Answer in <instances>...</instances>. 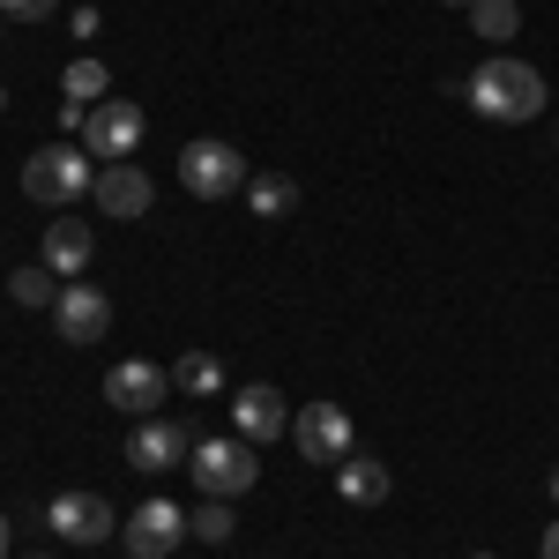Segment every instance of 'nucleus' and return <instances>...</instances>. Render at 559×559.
<instances>
[{
	"label": "nucleus",
	"mask_w": 559,
	"mask_h": 559,
	"mask_svg": "<svg viewBox=\"0 0 559 559\" xmlns=\"http://www.w3.org/2000/svg\"><path fill=\"white\" fill-rule=\"evenodd\" d=\"M477 559H492V552H477Z\"/></svg>",
	"instance_id": "28"
},
{
	"label": "nucleus",
	"mask_w": 559,
	"mask_h": 559,
	"mask_svg": "<svg viewBox=\"0 0 559 559\" xmlns=\"http://www.w3.org/2000/svg\"><path fill=\"white\" fill-rule=\"evenodd\" d=\"M552 500H559V471H552Z\"/></svg>",
	"instance_id": "25"
},
{
	"label": "nucleus",
	"mask_w": 559,
	"mask_h": 559,
	"mask_svg": "<svg viewBox=\"0 0 559 559\" xmlns=\"http://www.w3.org/2000/svg\"><path fill=\"white\" fill-rule=\"evenodd\" d=\"M471 31L485 45H508L522 31V8H515V0H471Z\"/></svg>",
	"instance_id": "17"
},
{
	"label": "nucleus",
	"mask_w": 559,
	"mask_h": 559,
	"mask_svg": "<svg viewBox=\"0 0 559 559\" xmlns=\"http://www.w3.org/2000/svg\"><path fill=\"white\" fill-rule=\"evenodd\" d=\"M90 202H97L105 216H142L150 202H157V187H150V173H142V165H97Z\"/></svg>",
	"instance_id": "13"
},
{
	"label": "nucleus",
	"mask_w": 559,
	"mask_h": 559,
	"mask_svg": "<svg viewBox=\"0 0 559 559\" xmlns=\"http://www.w3.org/2000/svg\"><path fill=\"white\" fill-rule=\"evenodd\" d=\"M187 455H194V440H187L179 418H134V432H128V463L134 471H179Z\"/></svg>",
	"instance_id": "10"
},
{
	"label": "nucleus",
	"mask_w": 559,
	"mask_h": 559,
	"mask_svg": "<svg viewBox=\"0 0 559 559\" xmlns=\"http://www.w3.org/2000/svg\"><path fill=\"white\" fill-rule=\"evenodd\" d=\"M0 559H8V515H0Z\"/></svg>",
	"instance_id": "24"
},
{
	"label": "nucleus",
	"mask_w": 559,
	"mask_h": 559,
	"mask_svg": "<svg viewBox=\"0 0 559 559\" xmlns=\"http://www.w3.org/2000/svg\"><path fill=\"white\" fill-rule=\"evenodd\" d=\"M173 388L179 395H216L224 388V366H216V350H187L173 366Z\"/></svg>",
	"instance_id": "18"
},
{
	"label": "nucleus",
	"mask_w": 559,
	"mask_h": 559,
	"mask_svg": "<svg viewBox=\"0 0 559 559\" xmlns=\"http://www.w3.org/2000/svg\"><path fill=\"white\" fill-rule=\"evenodd\" d=\"M0 105H8V90H0Z\"/></svg>",
	"instance_id": "27"
},
{
	"label": "nucleus",
	"mask_w": 559,
	"mask_h": 559,
	"mask_svg": "<svg viewBox=\"0 0 559 559\" xmlns=\"http://www.w3.org/2000/svg\"><path fill=\"white\" fill-rule=\"evenodd\" d=\"M545 105H552V97H545V75H537L530 60H508V52H492V60H485V68L471 75V112H477V120L530 128Z\"/></svg>",
	"instance_id": "1"
},
{
	"label": "nucleus",
	"mask_w": 559,
	"mask_h": 559,
	"mask_svg": "<svg viewBox=\"0 0 559 559\" xmlns=\"http://www.w3.org/2000/svg\"><path fill=\"white\" fill-rule=\"evenodd\" d=\"M0 23H8V15H0Z\"/></svg>",
	"instance_id": "29"
},
{
	"label": "nucleus",
	"mask_w": 559,
	"mask_h": 559,
	"mask_svg": "<svg viewBox=\"0 0 559 559\" xmlns=\"http://www.w3.org/2000/svg\"><path fill=\"white\" fill-rule=\"evenodd\" d=\"M60 90H68V105H105V90H112V75H105V60H68V75H60Z\"/></svg>",
	"instance_id": "19"
},
{
	"label": "nucleus",
	"mask_w": 559,
	"mask_h": 559,
	"mask_svg": "<svg viewBox=\"0 0 559 559\" xmlns=\"http://www.w3.org/2000/svg\"><path fill=\"white\" fill-rule=\"evenodd\" d=\"M90 254H97L90 224H45V269H52V276H83Z\"/></svg>",
	"instance_id": "15"
},
{
	"label": "nucleus",
	"mask_w": 559,
	"mask_h": 559,
	"mask_svg": "<svg viewBox=\"0 0 559 559\" xmlns=\"http://www.w3.org/2000/svg\"><path fill=\"white\" fill-rule=\"evenodd\" d=\"M388 485H395V477H388V463H373V455H344V463H336V492H344L350 508H381Z\"/></svg>",
	"instance_id": "14"
},
{
	"label": "nucleus",
	"mask_w": 559,
	"mask_h": 559,
	"mask_svg": "<svg viewBox=\"0 0 559 559\" xmlns=\"http://www.w3.org/2000/svg\"><path fill=\"white\" fill-rule=\"evenodd\" d=\"M247 157L231 150V142H187L179 150V187L187 194H202V202H224V194H247Z\"/></svg>",
	"instance_id": "4"
},
{
	"label": "nucleus",
	"mask_w": 559,
	"mask_h": 559,
	"mask_svg": "<svg viewBox=\"0 0 559 559\" xmlns=\"http://www.w3.org/2000/svg\"><path fill=\"white\" fill-rule=\"evenodd\" d=\"M247 202H254L261 224H284V216L299 210V179H284V173H254V179H247Z\"/></svg>",
	"instance_id": "16"
},
{
	"label": "nucleus",
	"mask_w": 559,
	"mask_h": 559,
	"mask_svg": "<svg viewBox=\"0 0 559 559\" xmlns=\"http://www.w3.org/2000/svg\"><path fill=\"white\" fill-rule=\"evenodd\" d=\"M187 530H194L202 545H224V537L239 530V515H231V500H202V508L187 515Z\"/></svg>",
	"instance_id": "21"
},
{
	"label": "nucleus",
	"mask_w": 559,
	"mask_h": 559,
	"mask_svg": "<svg viewBox=\"0 0 559 559\" xmlns=\"http://www.w3.org/2000/svg\"><path fill=\"white\" fill-rule=\"evenodd\" d=\"M231 426L247 432L254 448H269L276 432H292V403H284L269 381H254V388H239V395H231Z\"/></svg>",
	"instance_id": "11"
},
{
	"label": "nucleus",
	"mask_w": 559,
	"mask_h": 559,
	"mask_svg": "<svg viewBox=\"0 0 559 559\" xmlns=\"http://www.w3.org/2000/svg\"><path fill=\"white\" fill-rule=\"evenodd\" d=\"M165 388H173L165 366H150V358H120V366L105 373V403L128 411V418H150V411L165 403Z\"/></svg>",
	"instance_id": "8"
},
{
	"label": "nucleus",
	"mask_w": 559,
	"mask_h": 559,
	"mask_svg": "<svg viewBox=\"0 0 559 559\" xmlns=\"http://www.w3.org/2000/svg\"><path fill=\"white\" fill-rule=\"evenodd\" d=\"M83 150L97 165H128L134 150H142V105H90Z\"/></svg>",
	"instance_id": "5"
},
{
	"label": "nucleus",
	"mask_w": 559,
	"mask_h": 559,
	"mask_svg": "<svg viewBox=\"0 0 559 559\" xmlns=\"http://www.w3.org/2000/svg\"><path fill=\"white\" fill-rule=\"evenodd\" d=\"M448 8H471V0H448Z\"/></svg>",
	"instance_id": "26"
},
{
	"label": "nucleus",
	"mask_w": 559,
	"mask_h": 559,
	"mask_svg": "<svg viewBox=\"0 0 559 559\" xmlns=\"http://www.w3.org/2000/svg\"><path fill=\"white\" fill-rule=\"evenodd\" d=\"M292 440H299L306 463H344L350 455V411L344 403H306L292 418Z\"/></svg>",
	"instance_id": "7"
},
{
	"label": "nucleus",
	"mask_w": 559,
	"mask_h": 559,
	"mask_svg": "<svg viewBox=\"0 0 559 559\" xmlns=\"http://www.w3.org/2000/svg\"><path fill=\"white\" fill-rule=\"evenodd\" d=\"M60 0H0V15H23V23H45Z\"/></svg>",
	"instance_id": "22"
},
{
	"label": "nucleus",
	"mask_w": 559,
	"mask_h": 559,
	"mask_svg": "<svg viewBox=\"0 0 559 559\" xmlns=\"http://www.w3.org/2000/svg\"><path fill=\"white\" fill-rule=\"evenodd\" d=\"M545 559H559V522H552V530H545Z\"/></svg>",
	"instance_id": "23"
},
{
	"label": "nucleus",
	"mask_w": 559,
	"mask_h": 559,
	"mask_svg": "<svg viewBox=\"0 0 559 559\" xmlns=\"http://www.w3.org/2000/svg\"><path fill=\"white\" fill-rule=\"evenodd\" d=\"M52 329H60V344H105V329H112V299L97 292V284H68L60 299H52Z\"/></svg>",
	"instance_id": "6"
},
{
	"label": "nucleus",
	"mask_w": 559,
	"mask_h": 559,
	"mask_svg": "<svg viewBox=\"0 0 559 559\" xmlns=\"http://www.w3.org/2000/svg\"><path fill=\"white\" fill-rule=\"evenodd\" d=\"M187 471L202 485V500H239V492L261 485V448L247 432H239V440H202V448L187 455Z\"/></svg>",
	"instance_id": "2"
},
{
	"label": "nucleus",
	"mask_w": 559,
	"mask_h": 559,
	"mask_svg": "<svg viewBox=\"0 0 559 559\" xmlns=\"http://www.w3.org/2000/svg\"><path fill=\"white\" fill-rule=\"evenodd\" d=\"M187 537V515H179L173 500H142L128 522H120V545H128L134 559H165Z\"/></svg>",
	"instance_id": "9"
},
{
	"label": "nucleus",
	"mask_w": 559,
	"mask_h": 559,
	"mask_svg": "<svg viewBox=\"0 0 559 559\" xmlns=\"http://www.w3.org/2000/svg\"><path fill=\"white\" fill-rule=\"evenodd\" d=\"M83 157H90V150H75V142H45L38 157H23V194H31V202H45V210L75 202L83 187H97V173H90Z\"/></svg>",
	"instance_id": "3"
},
{
	"label": "nucleus",
	"mask_w": 559,
	"mask_h": 559,
	"mask_svg": "<svg viewBox=\"0 0 559 559\" xmlns=\"http://www.w3.org/2000/svg\"><path fill=\"white\" fill-rule=\"evenodd\" d=\"M60 292H68V284H60L52 269H15V276H8V299L15 306H52Z\"/></svg>",
	"instance_id": "20"
},
{
	"label": "nucleus",
	"mask_w": 559,
	"mask_h": 559,
	"mask_svg": "<svg viewBox=\"0 0 559 559\" xmlns=\"http://www.w3.org/2000/svg\"><path fill=\"white\" fill-rule=\"evenodd\" d=\"M45 522L68 537V545H97V537H112L120 522H112V508L97 500V492H60L52 508H45Z\"/></svg>",
	"instance_id": "12"
}]
</instances>
